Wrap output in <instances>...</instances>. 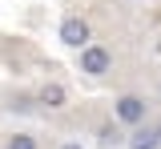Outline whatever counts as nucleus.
Masks as SVG:
<instances>
[{"instance_id": "obj_1", "label": "nucleus", "mask_w": 161, "mask_h": 149, "mask_svg": "<svg viewBox=\"0 0 161 149\" xmlns=\"http://www.w3.org/2000/svg\"><path fill=\"white\" fill-rule=\"evenodd\" d=\"M109 64H113L109 48H101V44H85V48H80V73H89V77H105Z\"/></svg>"}, {"instance_id": "obj_2", "label": "nucleus", "mask_w": 161, "mask_h": 149, "mask_svg": "<svg viewBox=\"0 0 161 149\" xmlns=\"http://www.w3.org/2000/svg\"><path fill=\"white\" fill-rule=\"evenodd\" d=\"M60 41L69 44V48H85V44H89V24L80 20V16H64V24H60Z\"/></svg>"}, {"instance_id": "obj_3", "label": "nucleus", "mask_w": 161, "mask_h": 149, "mask_svg": "<svg viewBox=\"0 0 161 149\" xmlns=\"http://www.w3.org/2000/svg\"><path fill=\"white\" fill-rule=\"evenodd\" d=\"M117 117L125 121V125H137V121H145V101L141 97H133V93H125L117 101Z\"/></svg>"}, {"instance_id": "obj_4", "label": "nucleus", "mask_w": 161, "mask_h": 149, "mask_svg": "<svg viewBox=\"0 0 161 149\" xmlns=\"http://www.w3.org/2000/svg\"><path fill=\"white\" fill-rule=\"evenodd\" d=\"M64 101H69V93H64L60 85H44V89H40V105H48V109H60Z\"/></svg>"}, {"instance_id": "obj_5", "label": "nucleus", "mask_w": 161, "mask_h": 149, "mask_svg": "<svg viewBox=\"0 0 161 149\" xmlns=\"http://www.w3.org/2000/svg\"><path fill=\"white\" fill-rule=\"evenodd\" d=\"M8 149H36V137H28V133H16V137L8 141Z\"/></svg>"}, {"instance_id": "obj_6", "label": "nucleus", "mask_w": 161, "mask_h": 149, "mask_svg": "<svg viewBox=\"0 0 161 149\" xmlns=\"http://www.w3.org/2000/svg\"><path fill=\"white\" fill-rule=\"evenodd\" d=\"M133 149H157V137H149V133H145V137L133 141Z\"/></svg>"}, {"instance_id": "obj_7", "label": "nucleus", "mask_w": 161, "mask_h": 149, "mask_svg": "<svg viewBox=\"0 0 161 149\" xmlns=\"http://www.w3.org/2000/svg\"><path fill=\"white\" fill-rule=\"evenodd\" d=\"M60 149H80V145H60Z\"/></svg>"}]
</instances>
